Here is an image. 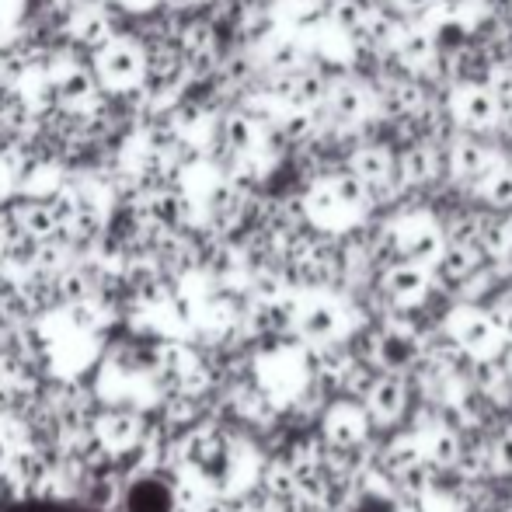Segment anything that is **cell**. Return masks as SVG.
I'll use <instances>...</instances> for the list:
<instances>
[{
  "label": "cell",
  "mask_w": 512,
  "mask_h": 512,
  "mask_svg": "<svg viewBox=\"0 0 512 512\" xmlns=\"http://www.w3.org/2000/svg\"><path fill=\"white\" fill-rule=\"evenodd\" d=\"M95 436L112 457H119V453L136 450V446L150 436V425H147V418H143V411L115 405L95 415Z\"/></svg>",
  "instance_id": "6da1fadb"
}]
</instances>
